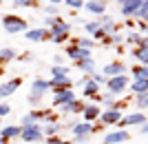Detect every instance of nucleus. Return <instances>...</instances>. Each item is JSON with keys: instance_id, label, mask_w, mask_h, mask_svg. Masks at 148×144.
<instances>
[{"instance_id": "nucleus-8", "label": "nucleus", "mask_w": 148, "mask_h": 144, "mask_svg": "<svg viewBox=\"0 0 148 144\" xmlns=\"http://www.w3.org/2000/svg\"><path fill=\"white\" fill-rule=\"evenodd\" d=\"M122 111H117V109H104V111H102V115H99V122H102V124L104 126H117L119 122H122Z\"/></svg>"}, {"instance_id": "nucleus-26", "label": "nucleus", "mask_w": 148, "mask_h": 144, "mask_svg": "<svg viewBox=\"0 0 148 144\" xmlns=\"http://www.w3.org/2000/svg\"><path fill=\"white\" fill-rule=\"evenodd\" d=\"M71 44H75V47H82V49H88V51H91L97 42H95L93 38H88V36H80V38H73V40H71Z\"/></svg>"}, {"instance_id": "nucleus-53", "label": "nucleus", "mask_w": 148, "mask_h": 144, "mask_svg": "<svg viewBox=\"0 0 148 144\" xmlns=\"http://www.w3.org/2000/svg\"><path fill=\"white\" fill-rule=\"evenodd\" d=\"M0 144H9V140H5V138H0Z\"/></svg>"}, {"instance_id": "nucleus-31", "label": "nucleus", "mask_w": 148, "mask_h": 144, "mask_svg": "<svg viewBox=\"0 0 148 144\" xmlns=\"http://www.w3.org/2000/svg\"><path fill=\"white\" fill-rule=\"evenodd\" d=\"M115 102H117V95L115 93H102V98H99V104H104V109H111V107H115Z\"/></svg>"}, {"instance_id": "nucleus-18", "label": "nucleus", "mask_w": 148, "mask_h": 144, "mask_svg": "<svg viewBox=\"0 0 148 144\" xmlns=\"http://www.w3.org/2000/svg\"><path fill=\"white\" fill-rule=\"evenodd\" d=\"M84 9L88 13H93V16L102 18V16H106V0H86Z\"/></svg>"}, {"instance_id": "nucleus-2", "label": "nucleus", "mask_w": 148, "mask_h": 144, "mask_svg": "<svg viewBox=\"0 0 148 144\" xmlns=\"http://www.w3.org/2000/svg\"><path fill=\"white\" fill-rule=\"evenodd\" d=\"M106 87H108V91H111V93H115V95L119 98L124 91H128V87H130V78H128V75H115V78H108Z\"/></svg>"}, {"instance_id": "nucleus-36", "label": "nucleus", "mask_w": 148, "mask_h": 144, "mask_svg": "<svg viewBox=\"0 0 148 144\" xmlns=\"http://www.w3.org/2000/svg\"><path fill=\"white\" fill-rule=\"evenodd\" d=\"M49 33H51V31H49ZM49 40H51L53 44H62V42H66V40H69V36H58V33H51Z\"/></svg>"}, {"instance_id": "nucleus-54", "label": "nucleus", "mask_w": 148, "mask_h": 144, "mask_svg": "<svg viewBox=\"0 0 148 144\" xmlns=\"http://www.w3.org/2000/svg\"><path fill=\"white\" fill-rule=\"evenodd\" d=\"M0 75H5V69H2V67H0Z\"/></svg>"}, {"instance_id": "nucleus-33", "label": "nucleus", "mask_w": 148, "mask_h": 144, "mask_svg": "<svg viewBox=\"0 0 148 144\" xmlns=\"http://www.w3.org/2000/svg\"><path fill=\"white\" fill-rule=\"evenodd\" d=\"M58 11H60V9H58L56 5H47L44 7V16H47V18H58Z\"/></svg>"}, {"instance_id": "nucleus-12", "label": "nucleus", "mask_w": 148, "mask_h": 144, "mask_svg": "<svg viewBox=\"0 0 148 144\" xmlns=\"http://www.w3.org/2000/svg\"><path fill=\"white\" fill-rule=\"evenodd\" d=\"M102 73L106 75V78H115V75H126L128 73V69H126V64L119 62V60H115V62H108L102 69Z\"/></svg>"}, {"instance_id": "nucleus-44", "label": "nucleus", "mask_w": 148, "mask_h": 144, "mask_svg": "<svg viewBox=\"0 0 148 144\" xmlns=\"http://www.w3.org/2000/svg\"><path fill=\"white\" fill-rule=\"evenodd\" d=\"M146 27H148V22H146V20H137V31H139V33H146Z\"/></svg>"}, {"instance_id": "nucleus-35", "label": "nucleus", "mask_w": 148, "mask_h": 144, "mask_svg": "<svg viewBox=\"0 0 148 144\" xmlns=\"http://www.w3.org/2000/svg\"><path fill=\"white\" fill-rule=\"evenodd\" d=\"M91 80H93V82H97L99 87H102V84H106V82H108V78H106L104 73H97V71H95V73L91 75Z\"/></svg>"}, {"instance_id": "nucleus-58", "label": "nucleus", "mask_w": 148, "mask_h": 144, "mask_svg": "<svg viewBox=\"0 0 148 144\" xmlns=\"http://www.w3.org/2000/svg\"><path fill=\"white\" fill-rule=\"evenodd\" d=\"M102 144H106V142H102Z\"/></svg>"}, {"instance_id": "nucleus-6", "label": "nucleus", "mask_w": 148, "mask_h": 144, "mask_svg": "<svg viewBox=\"0 0 148 144\" xmlns=\"http://www.w3.org/2000/svg\"><path fill=\"white\" fill-rule=\"evenodd\" d=\"M148 120H146V115H144L142 111H135V113H128V115H124L122 118V122H119V129H124V126H144Z\"/></svg>"}, {"instance_id": "nucleus-5", "label": "nucleus", "mask_w": 148, "mask_h": 144, "mask_svg": "<svg viewBox=\"0 0 148 144\" xmlns=\"http://www.w3.org/2000/svg\"><path fill=\"white\" fill-rule=\"evenodd\" d=\"M77 100V95L73 93V89H53V104L62 107V104H69V102Z\"/></svg>"}, {"instance_id": "nucleus-24", "label": "nucleus", "mask_w": 148, "mask_h": 144, "mask_svg": "<svg viewBox=\"0 0 148 144\" xmlns=\"http://www.w3.org/2000/svg\"><path fill=\"white\" fill-rule=\"evenodd\" d=\"M75 67H77V69H80L84 75H88V78H91L95 71H97V69H95V60H93V58H88V60H82V62H75Z\"/></svg>"}, {"instance_id": "nucleus-38", "label": "nucleus", "mask_w": 148, "mask_h": 144, "mask_svg": "<svg viewBox=\"0 0 148 144\" xmlns=\"http://www.w3.org/2000/svg\"><path fill=\"white\" fill-rule=\"evenodd\" d=\"M13 7L16 9H25V7H36L31 0H13Z\"/></svg>"}, {"instance_id": "nucleus-40", "label": "nucleus", "mask_w": 148, "mask_h": 144, "mask_svg": "<svg viewBox=\"0 0 148 144\" xmlns=\"http://www.w3.org/2000/svg\"><path fill=\"white\" fill-rule=\"evenodd\" d=\"M9 113H11V107L5 104V102H0V120L5 118V115H9Z\"/></svg>"}, {"instance_id": "nucleus-17", "label": "nucleus", "mask_w": 148, "mask_h": 144, "mask_svg": "<svg viewBox=\"0 0 148 144\" xmlns=\"http://www.w3.org/2000/svg\"><path fill=\"white\" fill-rule=\"evenodd\" d=\"M102 111H104V109L99 107V104L91 102V104H86V107H84V111H82V118H84V122H97L99 115H102Z\"/></svg>"}, {"instance_id": "nucleus-9", "label": "nucleus", "mask_w": 148, "mask_h": 144, "mask_svg": "<svg viewBox=\"0 0 148 144\" xmlns=\"http://www.w3.org/2000/svg\"><path fill=\"white\" fill-rule=\"evenodd\" d=\"M128 140H130V133L126 129H115V131H108L104 135L106 144H126Z\"/></svg>"}, {"instance_id": "nucleus-14", "label": "nucleus", "mask_w": 148, "mask_h": 144, "mask_svg": "<svg viewBox=\"0 0 148 144\" xmlns=\"http://www.w3.org/2000/svg\"><path fill=\"white\" fill-rule=\"evenodd\" d=\"M20 84H22V80H20V78H11L9 82H2V84H0V100H5V98L13 95V93L20 89Z\"/></svg>"}, {"instance_id": "nucleus-45", "label": "nucleus", "mask_w": 148, "mask_h": 144, "mask_svg": "<svg viewBox=\"0 0 148 144\" xmlns=\"http://www.w3.org/2000/svg\"><path fill=\"white\" fill-rule=\"evenodd\" d=\"M53 67H64V58L62 56H53Z\"/></svg>"}, {"instance_id": "nucleus-49", "label": "nucleus", "mask_w": 148, "mask_h": 144, "mask_svg": "<svg viewBox=\"0 0 148 144\" xmlns=\"http://www.w3.org/2000/svg\"><path fill=\"white\" fill-rule=\"evenodd\" d=\"M47 2H49V5H56V7H58V5H62L64 0H47Z\"/></svg>"}, {"instance_id": "nucleus-50", "label": "nucleus", "mask_w": 148, "mask_h": 144, "mask_svg": "<svg viewBox=\"0 0 148 144\" xmlns=\"http://www.w3.org/2000/svg\"><path fill=\"white\" fill-rule=\"evenodd\" d=\"M102 44H106V47H111V44H113V40H111V38H104V40H102Z\"/></svg>"}, {"instance_id": "nucleus-29", "label": "nucleus", "mask_w": 148, "mask_h": 144, "mask_svg": "<svg viewBox=\"0 0 148 144\" xmlns=\"http://www.w3.org/2000/svg\"><path fill=\"white\" fill-rule=\"evenodd\" d=\"M130 73H133V80H148V67L144 64H133Z\"/></svg>"}, {"instance_id": "nucleus-19", "label": "nucleus", "mask_w": 148, "mask_h": 144, "mask_svg": "<svg viewBox=\"0 0 148 144\" xmlns=\"http://www.w3.org/2000/svg\"><path fill=\"white\" fill-rule=\"evenodd\" d=\"M84 107H86V102L73 100V102H69V104H62L60 113H62V115H75V113H82V111H84Z\"/></svg>"}, {"instance_id": "nucleus-23", "label": "nucleus", "mask_w": 148, "mask_h": 144, "mask_svg": "<svg viewBox=\"0 0 148 144\" xmlns=\"http://www.w3.org/2000/svg\"><path fill=\"white\" fill-rule=\"evenodd\" d=\"M20 133H22V126H18V124H9V126H2V129H0V138L13 140V138H20Z\"/></svg>"}, {"instance_id": "nucleus-46", "label": "nucleus", "mask_w": 148, "mask_h": 144, "mask_svg": "<svg viewBox=\"0 0 148 144\" xmlns=\"http://www.w3.org/2000/svg\"><path fill=\"white\" fill-rule=\"evenodd\" d=\"M124 25L128 27L130 31H135V27H137V20H133V18H128V20H126V22H124Z\"/></svg>"}, {"instance_id": "nucleus-30", "label": "nucleus", "mask_w": 148, "mask_h": 144, "mask_svg": "<svg viewBox=\"0 0 148 144\" xmlns=\"http://www.w3.org/2000/svg\"><path fill=\"white\" fill-rule=\"evenodd\" d=\"M139 42H142V33L137 31H128L126 36H124V44H130V47H139Z\"/></svg>"}, {"instance_id": "nucleus-21", "label": "nucleus", "mask_w": 148, "mask_h": 144, "mask_svg": "<svg viewBox=\"0 0 148 144\" xmlns=\"http://www.w3.org/2000/svg\"><path fill=\"white\" fill-rule=\"evenodd\" d=\"M49 31L51 33H58V36H69V33H71V22H66L64 18L58 16V18H56V25L51 27Z\"/></svg>"}, {"instance_id": "nucleus-34", "label": "nucleus", "mask_w": 148, "mask_h": 144, "mask_svg": "<svg viewBox=\"0 0 148 144\" xmlns=\"http://www.w3.org/2000/svg\"><path fill=\"white\" fill-rule=\"evenodd\" d=\"M64 5L71 7V9H82V7L86 5V0H64Z\"/></svg>"}, {"instance_id": "nucleus-37", "label": "nucleus", "mask_w": 148, "mask_h": 144, "mask_svg": "<svg viewBox=\"0 0 148 144\" xmlns=\"http://www.w3.org/2000/svg\"><path fill=\"white\" fill-rule=\"evenodd\" d=\"M51 75H69V67H51Z\"/></svg>"}, {"instance_id": "nucleus-3", "label": "nucleus", "mask_w": 148, "mask_h": 144, "mask_svg": "<svg viewBox=\"0 0 148 144\" xmlns=\"http://www.w3.org/2000/svg\"><path fill=\"white\" fill-rule=\"evenodd\" d=\"M44 138L42 133V124H31V126H22V133H20V140L27 144H33V142H40Z\"/></svg>"}, {"instance_id": "nucleus-55", "label": "nucleus", "mask_w": 148, "mask_h": 144, "mask_svg": "<svg viewBox=\"0 0 148 144\" xmlns=\"http://www.w3.org/2000/svg\"><path fill=\"white\" fill-rule=\"evenodd\" d=\"M31 2H33V5H38V2H40V0H31Z\"/></svg>"}, {"instance_id": "nucleus-28", "label": "nucleus", "mask_w": 148, "mask_h": 144, "mask_svg": "<svg viewBox=\"0 0 148 144\" xmlns=\"http://www.w3.org/2000/svg\"><path fill=\"white\" fill-rule=\"evenodd\" d=\"M18 58V53H16V49H11V47H5V49H0V67L7 62H11V60H16Z\"/></svg>"}, {"instance_id": "nucleus-20", "label": "nucleus", "mask_w": 148, "mask_h": 144, "mask_svg": "<svg viewBox=\"0 0 148 144\" xmlns=\"http://www.w3.org/2000/svg\"><path fill=\"white\" fill-rule=\"evenodd\" d=\"M62 131H64V124H62V122H49V124H42L44 138H58Z\"/></svg>"}, {"instance_id": "nucleus-42", "label": "nucleus", "mask_w": 148, "mask_h": 144, "mask_svg": "<svg viewBox=\"0 0 148 144\" xmlns=\"http://www.w3.org/2000/svg\"><path fill=\"white\" fill-rule=\"evenodd\" d=\"M111 40H113V44H115V47H122V44H124V36H122V33L111 36Z\"/></svg>"}, {"instance_id": "nucleus-4", "label": "nucleus", "mask_w": 148, "mask_h": 144, "mask_svg": "<svg viewBox=\"0 0 148 144\" xmlns=\"http://www.w3.org/2000/svg\"><path fill=\"white\" fill-rule=\"evenodd\" d=\"M144 2H146V0H130V2H126V5L119 7V11H122V16L126 20H128V18L137 20V18H139V11H142V5H144Z\"/></svg>"}, {"instance_id": "nucleus-56", "label": "nucleus", "mask_w": 148, "mask_h": 144, "mask_svg": "<svg viewBox=\"0 0 148 144\" xmlns=\"http://www.w3.org/2000/svg\"><path fill=\"white\" fill-rule=\"evenodd\" d=\"M146 36H148V27H146Z\"/></svg>"}, {"instance_id": "nucleus-47", "label": "nucleus", "mask_w": 148, "mask_h": 144, "mask_svg": "<svg viewBox=\"0 0 148 144\" xmlns=\"http://www.w3.org/2000/svg\"><path fill=\"white\" fill-rule=\"evenodd\" d=\"M139 47L148 51V36H142V42H139Z\"/></svg>"}, {"instance_id": "nucleus-10", "label": "nucleus", "mask_w": 148, "mask_h": 144, "mask_svg": "<svg viewBox=\"0 0 148 144\" xmlns=\"http://www.w3.org/2000/svg\"><path fill=\"white\" fill-rule=\"evenodd\" d=\"M82 25H84V31L88 33V36H93V40L95 42H102L104 38H108V36H104V31H102V27H99V22L97 20H82Z\"/></svg>"}, {"instance_id": "nucleus-22", "label": "nucleus", "mask_w": 148, "mask_h": 144, "mask_svg": "<svg viewBox=\"0 0 148 144\" xmlns=\"http://www.w3.org/2000/svg\"><path fill=\"white\" fill-rule=\"evenodd\" d=\"M51 87L53 89H71L73 80L69 75H51Z\"/></svg>"}, {"instance_id": "nucleus-16", "label": "nucleus", "mask_w": 148, "mask_h": 144, "mask_svg": "<svg viewBox=\"0 0 148 144\" xmlns=\"http://www.w3.org/2000/svg\"><path fill=\"white\" fill-rule=\"evenodd\" d=\"M49 29H44V27H36V29H29L25 33V40L29 42H44V40H49Z\"/></svg>"}, {"instance_id": "nucleus-15", "label": "nucleus", "mask_w": 148, "mask_h": 144, "mask_svg": "<svg viewBox=\"0 0 148 144\" xmlns=\"http://www.w3.org/2000/svg\"><path fill=\"white\" fill-rule=\"evenodd\" d=\"M66 58H71L75 62H82V60H88V58H91V51L82 49V47H75V44H69L66 47Z\"/></svg>"}, {"instance_id": "nucleus-27", "label": "nucleus", "mask_w": 148, "mask_h": 144, "mask_svg": "<svg viewBox=\"0 0 148 144\" xmlns=\"http://www.w3.org/2000/svg\"><path fill=\"white\" fill-rule=\"evenodd\" d=\"M130 56L135 58L139 64L148 67V51H146V49H142V47H133V49H130Z\"/></svg>"}, {"instance_id": "nucleus-1", "label": "nucleus", "mask_w": 148, "mask_h": 144, "mask_svg": "<svg viewBox=\"0 0 148 144\" xmlns=\"http://www.w3.org/2000/svg\"><path fill=\"white\" fill-rule=\"evenodd\" d=\"M2 29L7 33H27L29 31V22L25 18L16 16V13H7L2 18Z\"/></svg>"}, {"instance_id": "nucleus-39", "label": "nucleus", "mask_w": 148, "mask_h": 144, "mask_svg": "<svg viewBox=\"0 0 148 144\" xmlns=\"http://www.w3.org/2000/svg\"><path fill=\"white\" fill-rule=\"evenodd\" d=\"M44 144H73V142H66V140H62V138H47Z\"/></svg>"}, {"instance_id": "nucleus-57", "label": "nucleus", "mask_w": 148, "mask_h": 144, "mask_svg": "<svg viewBox=\"0 0 148 144\" xmlns=\"http://www.w3.org/2000/svg\"><path fill=\"white\" fill-rule=\"evenodd\" d=\"M0 5H2V0H0Z\"/></svg>"}, {"instance_id": "nucleus-51", "label": "nucleus", "mask_w": 148, "mask_h": 144, "mask_svg": "<svg viewBox=\"0 0 148 144\" xmlns=\"http://www.w3.org/2000/svg\"><path fill=\"white\" fill-rule=\"evenodd\" d=\"M139 131H142V133H144V135H148V122H146V124H144V126H142V129H139Z\"/></svg>"}, {"instance_id": "nucleus-41", "label": "nucleus", "mask_w": 148, "mask_h": 144, "mask_svg": "<svg viewBox=\"0 0 148 144\" xmlns=\"http://www.w3.org/2000/svg\"><path fill=\"white\" fill-rule=\"evenodd\" d=\"M16 60H20V62H31L33 60V53H29V51H25V53H20Z\"/></svg>"}, {"instance_id": "nucleus-43", "label": "nucleus", "mask_w": 148, "mask_h": 144, "mask_svg": "<svg viewBox=\"0 0 148 144\" xmlns=\"http://www.w3.org/2000/svg\"><path fill=\"white\" fill-rule=\"evenodd\" d=\"M27 102H29L31 107H40V102H42V98H36V95H29V98H27Z\"/></svg>"}, {"instance_id": "nucleus-11", "label": "nucleus", "mask_w": 148, "mask_h": 144, "mask_svg": "<svg viewBox=\"0 0 148 144\" xmlns=\"http://www.w3.org/2000/svg\"><path fill=\"white\" fill-rule=\"evenodd\" d=\"M99 27H102V31H104V36H115V33H119V25L115 22V18L113 16H102V18H97Z\"/></svg>"}, {"instance_id": "nucleus-13", "label": "nucleus", "mask_w": 148, "mask_h": 144, "mask_svg": "<svg viewBox=\"0 0 148 144\" xmlns=\"http://www.w3.org/2000/svg\"><path fill=\"white\" fill-rule=\"evenodd\" d=\"M71 133H73V138H91L95 133V124L93 122H77L71 129Z\"/></svg>"}, {"instance_id": "nucleus-48", "label": "nucleus", "mask_w": 148, "mask_h": 144, "mask_svg": "<svg viewBox=\"0 0 148 144\" xmlns=\"http://www.w3.org/2000/svg\"><path fill=\"white\" fill-rule=\"evenodd\" d=\"M88 138H73V144H86Z\"/></svg>"}, {"instance_id": "nucleus-52", "label": "nucleus", "mask_w": 148, "mask_h": 144, "mask_svg": "<svg viewBox=\"0 0 148 144\" xmlns=\"http://www.w3.org/2000/svg\"><path fill=\"white\" fill-rule=\"evenodd\" d=\"M117 5H126V2H130V0H115Z\"/></svg>"}, {"instance_id": "nucleus-32", "label": "nucleus", "mask_w": 148, "mask_h": 144, "mask_svg": "<svg viewBox=\"0 0 148 144\" xmlns=\"http://www.w3.org/2000/svg\"><path fill=\"white\" fill-rule=\"evenodd\" d=\"M135 107L137 109H148V93L135 95Z\"/></svg>"}, {"instance_id": "nucleus-25", "label": "nucleus", "mask_w": 148, "mask_h": 144, "mask_svg": "<svg viewBox=\"0 0 148 144\" xmlns=\"http://www.w3.org/2000/svg\"><path fill=\"white\" fill-rule=\"evenodd\" d=\"M130 93H135V95H142V93H148V80H133L130 82V87H128Z\"/></svg>"}, {"instance_id": "nucleus-7", "label": "nucleus", "mask_w": 148, "mask_h": 144, "mask_svg": "<svg viewBox=\"0 0 148 144\" xmlns=\"http://www.w3.org/2000/svg\"><path fill=\"white\" fill-rule=\"evenodd\" d=\"M49 91H53V87H51V80L36 78V80L31 82V95H36V98H44V93H49Z\"/></svg>"}]
</instances>
